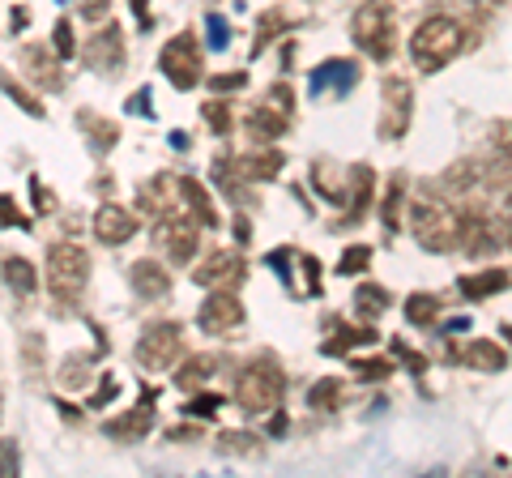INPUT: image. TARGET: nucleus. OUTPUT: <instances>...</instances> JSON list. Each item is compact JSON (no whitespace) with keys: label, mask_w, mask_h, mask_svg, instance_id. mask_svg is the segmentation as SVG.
I'll use <instances>...</instances> for the list:
<instances>
[{"label":"nucleus","mask_w":512,"mask_h":478,"mask_svg":"<svg viewBox=\"0 0 512 478\" xmlns=\"http://www.w3.org/2000/svg\"><path fill=\"white\" fill-rule=\"evenodd\" d=\"M461 210L448 197L423 193L410 201V231L427 252H453L461 244Z\"/></svg>","instance_id":"f257e3e1"},{"label":"nucleus","mask_w":512,"mask_h":478,"mask_svg":"<svg viewBox=\"0 0 512 478\" xmlns=\"http://www.w3.org/2000/svg\"><path fill=\"white\" fill-rule=\"evenodd\" d=\"M461 47H466L461 22H453V18H444V13H436V18L419 22V30H414L410 56H414V65H419L423 73H440L448 60H457V56H461Z\"/></svg>","instance_id":"f03ea898"},{"label":"nucleus","mask_w":512,"mask_h":478,"mask_svg":"<svg viewBox=\"0 0 512 478\" xmlns=\"http://www.w3.org/2000/svg\"><path fill=\"white\" fill-rule=\"evenodd\" d=\"M282 393H286V376L274 359H256L248 363L235 380V406L244 414H269L282 406Z\"/></svg>","instance_id":"7ed1b4c3"},{"label":"nucleus","mask_w":512,"mask_h":478,"mask_svg":"<svg viewBox=\"0 0 512 478\" xmlns=\"http://www.w3.org/2000/svg\"><path fill=\"white\" fill-rule=\"evenodd\" d=\"M397 13H393V0H367V5L355 13L350 22V35L363 47L372 60H393V47H397Z\"/></svg>","instance_id":"20e7f679"},{"label":"nucleus","mask_w":512,"mask_h":478,"mask_svg":"<svg viewBox=\"0 0 512 478\" xmlns=\"http://www.w3.org/2000/svg\"><path fill=\"white\" fill-rule=\"evenodd\" d=\"M86 282H90L86 248H77V244H52L47 248V291H52L60 304H77V295L86 291Z\"/></svg>","instance_id":"39448f33"},{"label":"nucleus","mask_w":512,"mask_h":478,"mask_svg":"<svg viewBox=\"0 0 512 478\" xmlns=\"http://www.w3.org/2000/svg\"><path fill=\"white\" fill-rule=\"evenodd\" d=\"M291 116H295V94H291V86H286V82L269 86L265 103H256L252 116H248L252 141H278L286 133V124H291Z\"/></svg>","instance_id":"423d86ee"},{"label":"nucleus","mask_w":512,"mask_h":478,"mask_svg":"<svg viewBox=\"0 0 512 478\" xmlns=\"http://www.w3.org/2000/svg\"><path fill=\"white\" fill-rule=\"evenodd\" d=\"M180 355H184V329L175 325V321L150 325V329L137 338V363H141L146 372H167Z\"/></svg>","instance_id":"0eeeda50"},{"label":"nucleus","mask_w":512,"mask_h":478,"mask_svg":"<svg viewBox=\"0 0 512 478\" xmlns=\"http://www.w3.org/2000/svg\"><path fill=\"white\" fill-rule=\"evenodd\" d=\"M158 69L167 73V82L175 90H192V86H201V43L192 39V35H175L163 52H158Z\"/></svg>","instance_id":"6e6552de"},{"label":"nucleus","mask_w":512,"mask_h":478,"mask_svg":"<svg viewBox=\"0 0 512 478\" xmlns=\"http://www.w3.org/2000/svg\"><path fill=\"white\" fill-rule=\"evenodd\" d=\"M380 99V141H402L414 116V90L406 77H384Z\"/></svg>","instance_id":"1a4fd4ad"},{"label":"nucleus","mask_w":512,"mask_h":478,"mask_svg":"<svg viewBox=\"0 0 512 478\" xmlns=\"http://www.w3.org/2000/svg\"><path fill=\"white\" fill-rule=\"evenodd\" d=\"M158 244H163V252L175 265H188L192 257H197V244H201V222L192 218L188 210L163 218L158 222Z\"/></svg>","instance_id":"9d476101"},{"label":"nucleus","mask_w":512,"mask_h":478,"mask_svg":"<svg viewBox=\"0 0 512 478\" xmlns=\"http://www.w3.org/2000/svg\"><path fill=\"white\" fill-rule=\"evenodd\" d=\"M141 210H146L150 218H171V214H184L188 205H184V184H180V175H154V180L141 184Z\"/></svg>","instance_id":"9b49d317"},{"label":"nucleus","mask_w":512,"mask_h":478,"mask_svg":"<svg viewBox=\"0 0 512 478\" xmlns=\"http://www.w3.org/2000/svg\"><path fill=\"white\" fill-rule=\"evenodd\" d=\"M197 325L210 333V338H222V333H235L244 325V304L235 299V291H210V299L197 312Z\"/></svg>","instance_id":"f8f14e48"},{"label":"nucleus","mask_w":512,"mask_h":478,"mask_svg":"<svg viewBox=\"0 0 512 478\" xmlns=\"http://www.w3.org/2000/svg\"><path fill=\"white\" fill-rule=\"evenodd\" d=\"M192 278H197V286H210V291H235L248 278V265L239 252H214V257H205V265Z\"/></svg>","instance_id":"ddd939ff"},{"label":"nucleus","mask_w":512,"mask_h":478,"mask_svg":"<svg viewBox=\"0 0 512 478\" xmlns=\"http://www.w3.org/2000/svg\"><path fill=\"white\" fill-rule=\"evenodd\" d=\"M500 244H504V227L495 218L474 214V218L461 222V248H466L470 257H491Z\"/></svg>","instance_id":"4468645a"},{"label":"nucleus","mask_w":512,"mask_h":478,"mask_svg":"<svg viewBox=\"0 0 512 478\" xmlns=\"http://www.w3.org/2000/svg\"><path fill=\"white\" fill-rule=\"evenodd\" d=\"M154 402H158V393L146 385V389H141V402L128 410L124 419L107 423V436H120V440H146V436H150V427H154Z\"/></svg>","instance_id":"2eb2a0df"},{"label":"nucleus","mask_w":512,"mask_h":478,"mask_svg":"<svg viewBox=\"0 0 512 478\" xmlns=\"http://www.w3.org/2000/svg\"><path fill=\"white\" fill-rule=\"evenodd\" d=\"M94 235L103 239V244H128V239L137 235V218L124 210V205H103L99 214H94Z\"/></svg>","instance_id":"dca6fc26"},{"label":"nucleus","mask_w":512,"mask_h":478,"mask_svg":"<svg viewBox=\"0 0 512 478\" xmlns=\"http://www.w3.org/2000/svg\"><path fill=\"white\" fill-rule=\"evenodd\" d=\"M359 86V65H350V60H329V65H320L312 73V90L316 94H350Z\"/></svg>","instance_id":"f3484780"},{"label":"nucleus","mask_w":512,"mask_h":478,"mask_svg":"<svg viewBox=\"0 0 512 478\" xmlns=\"http://www.w3.org/2000/svg\"><path fill=\"white\" fill-rule=\"evenodd\" d=\"M457 363H466L470 372H504L508 368V355L495 342H487V338H474L470 346H461V350H448Z\"/></svg>","instance_id":"a211bd4d"},{"label":"nucleus","mask_w":512,"mask_h":478,"mask_svg":"<svg viewBox=\"0 0 512 478\" xmlns=\"http://www.w3.org/2000/svg\"><path fill=\"white\" fill-rule=\"evenodd\" d=\"M128 282H133V291L141 295V299H163L167 291H171V274L158 261H137L133 269H128Z\"/></svg>","instance_id":"6ab92c4d"},{"label":"nucleus","mask_w":512,"mask_h":478,"mask_svg":"<svg viewBox=\"0 0 512 478\" xmlns=\"http://www.w3.org/2000/svg\"><path fill=\"white\" fill-rule=\"evenodd\" d=\"M86 60L94 69H116L124 65V43H120V26H107L99 30L90 43H86Z\"/></svg>","instance_id":"aec40b11"},{"label":"nucleus","mask_w":512,"mask_h":478,"mask_svg":"<svg viewBox=\"0 0 512 478\" xmlns=\"http://www.w3.org/2000/svg\"><path fill=\"white\" fill-rule=\"evenodd\" d=\"M222 368V355H192L184 368H180V376H175V385L180 389H197V385H205L214 372Z\"/></svg>","instance_id":"412c9836"},{"label":"nucleus","mask_w":512,"mask_h":478,"mask_svg":"<svg viewBox=\"0 0 512 478\" xmlns=\"http://www.w3.org/2000/svg\"><path fill=\"white\" fill-rule=\"evenodd\" d=\"M239 175L244 180H278V171H282V154L278 150H265V154H248V158H239Z\"/></svg>","instance_id":"4be33fe9"},{"label":"nucleus","mask_w":512,"mask_h":478,"mask_svg":"<svg viewBox=\"0 0 512 478\" xmlns=\"http://www.w3.org/2000/svg\"><path fill=\"white\" fill-rule=\"evenodd\" d=\"M376 342V329H367V325H338V333H333V338L320 346L325 350V355H346V350H355V346H372Z\"/></svg>","instance_id":"5701e85b"},{"label":"nucleus","mask_w":512,"mask_h":478,"mask_svg":"<svg viewBox=\"0 0 512 478\" xmlns=\"http://www.w3.org/2000/svg\"><path fill=\"white\" fill-rule=\"evenodd\" d=\"M180 184H184V205H188V214L197 218L201 227H218V210L210 205V197H205V188H201L197 180H188V175H184Z\"/></svg>","instance_id":"b1692460"},{"label":"nucleus","mask_w":512,"mask_h":478,"mask_svg":"<svg viewBox=\"0 0 512 478\" xmlns=\"http://www.w3.org/2000/svg\"><path fill=\"white\" fill-rule=\"evenodd\" d=\"M0 274H5V282H9L18 295L35 291V265H30L26 257H5V261H0Z\"/></svg>","instance_id":"393cba45"},{"label":"nucleus","mask_w":512,"mask_h":478,"mask_svg":"<svg viewBox=\"0 0 512 478\" xmlns=\"http://www.w3.org/2000/svg\"><path fill=\"white\" fill-rule=\"evenodd\" d=\"M457 286H461V295H466V299H483L491 291H504L508 274H504V269H487V274H478V278H461Z\"/></svg>","instance_id":"a878e982"},{"label":"nucleus","mask_w":512,"mask_h":478,"mask_svg":"<svg viewBox=\"0 0 512 478\" xmlns=\"http://www.w3.org/2000/svg\"><path fill=\"white\" fill-rule=\"evenodd\" d=\"M355 308L367 316V321H376V316L389 308V291H384V286H376V282H363L359 291H355Z\"/></svg>","instance_id":"bb28decb"},{"label":"nucleus","mask_w":512,"mask_h":478,"mask_svg":"<svg viewBox=\"0 0 512 478\" xmlns=\"http://www.w3.org/2000/svg\"><path fill=\"white\" fill-rule=\"evenodd\" d=\"M436 316H440V299L436 295H410L406 299V321L410 325H431V321H436Z\"/></svg>","instance_id":"cd10ccee"},{"label":"nucleus","mask_w":512,"mask_h":478,"mask_svg":"<svg viewBox=\"0 0 512 478\" xmlns=\"http://www.w3.org/2000/svg\"><path fill=\"white\" fill-rule=\"evenodd\" d=\"M82 124L90 129V141H94V146H99V150H111V146H116V141H120V129H116V124L103 120V116H94V111H86Z\"/></svg>","instance_id":"c85d7f7f"},{"label":"nucleus","mask_w":512,"mask_h":478,"mask_svg":"<svg viewBox=\"0 0 512 478\" xmlns=\"http://www.w3.org/2000/svg\"><path fill=\"white\" fill-rule=\"evenodd\" d=\"M367 201H372V167L359 163V171H355V197H350V218H363Z\"/></svg>","instance_id":"c756f323"},{"label":"nucleus","mask_w":512,"mask_h":478,"mask_svg":"<svg viewBox=\"0 0 512 478\" xmlns=\"http://www.w3.org/2000/svg\"><path fill=\"white\" fill-rule=\"evenodd\" d=\"M286 26V18H282V13L278 9H269L265 13V18L261 22H256V39H252V56H261L265 52V47H269V39H274L278 35V30Z\"/></svg>","instance_id":"7c9ffc66"},{"label":"nucleus","mask_w":512,"mask_h":478,"mask_svg":"<svg viewBox=\"0 0 512 478\" xmlns=\"http://www.w3.org/2000/svg\"><path fill=\"white\" fill-rule=\"evenodd\" d=\"M338 402H342L338 380H316L312 393H308V406H316V410H338Z\"/></svg>","instance_id":"2f4dec72"},{"label":"nucleus","mask_w":512,"mask_h":478,"mask_svg":"<svg viewBox=\"0 0 512 478\" xmlns=\"http://www.w3.org/2000/svg\"><path fill=\"white\" fill-rule=\"evenodd\" d=\"M491 150H495V158L504 163V171H512V120L495 124V133H491Z\"/></svg>","instance_id":"473e14b6"},{"label":"nucleus","mask_w":512,"mask_h":478,"mask_svg":"<svg viewBox=\"0 0 512 478\" xmlns=\"http://www.w3.org/2000/svg\"><path fill=\"white\" fill-rule=\"evenodd\" d=\"M367 261H372V248H367V244H355V248H346V252H342V261H338V274L355 278L359 269H367Z\"/></svg>","instance_id":"72a5a7b5"},{"label":"nucleus","mask_w":512,"mask_h":478,"mask_svg":"<svg viewBox=\"0 0 512 478\" xmlns=\"http://www.w3.org/2000/svg\"><path fill=\"white\" fill-rule=\"evenodd\" d=\"M26 60H30V73H35L43 86H60V73H56V69H43V65H47V52H43V47H26Z\"/></svg>","instance_id":"f704fd0d"},{"label":"nucleus","mask_w":512,"mask_h":478,"mask_svg":"<svg viewBox=\"0 0 512 478\" xmlns=\"http://www.w3.org/2000/svg\"><path fill=\"white\" fill-rule=\"evenodd\" d=\"M444 184H448V188H461V193H466V188L478 184V167H474V163H457L453 171L444 175Z\"/></svg>","instance_id":"c9c22d12"},{"label":"nucleus","mask_w":512,"mask_h":478,"mask_svg":"<svg viewBox=\"0 0 512 478\" xmlns=\"http://www.w3.org/2000/svg\"><path fill=\"white\" fill-rule=\"evenodd\" d=\"M218 449L222 453H256V440L244 436V432H222L218 436Z\"/></svg>","instance_id":"e433bc0d"},{"label":"nucleus","mask_w":512,"mask_h":478,"mask_svg":"<svg viewBox=\"0 0 512 478\" xmlns=\"http://www.w3.org/2000/svg\"><path fill=\"white\" fill-rule=\"evenodd\" d=\"M397 210H402V180L389 184V197H384V227L397 231Z\"/></svg>","instance_id":"4c0bfd02"},{"label":"nucleus","mask_w":512,"mask_h":478,"mask_svg":"<svg viewBox=\"0 0 512 478\" xmlns=\"http://www.w3.org/2000/svg\"><path fill=\"white\" fill-rule=\"evenodd\" d=\"M201 111H205V120L214 124V133H227V129H231V111H227V103H214V99H210Z\"/></svg>","instance_id":"58836bf2"},{"label":"nucleus","mask_w":512,"mask_h":478,"mask_svg":"<svg viewBox=\"0 0 512 478\" xmlns=\"http://www.w3.org/2000/svg\"><path fill=\"white\" fill-rule=\"evenodd\" d=\"M355 372H359V380H384L393 372V363H384V359H355Z\"/></svg>","instance_id":"ea45409f"},{"label":"nucleus","mask_w":512,"mask_h":478,"mask_svg":"<svg viewBox=\"0 0 512 478\" xmlns=\"http://www.w3.org/2000/svg\"><path fill=\"white\" fill-rule=\"evenodd\" d=\"M18 466H22L18 444H13V440H0V474H18Z\"/></svg>","instance_id":"a19ab883"},{"label":"nucleus","mask_w":512,"mask_h":478,"mask_svg":"<svg viewBox=\"0 0 512 478\" xmlns=\"http://www.w3.org/2000/svg\"><path fill=\"white\" fill-rule=\"evenodd\" d=\"M77 52V43H73V26L69 22H56V56L60 60H69Z\"/></svg>","instance_id":"79ce46f5"},{"label":"nucleus","mask_w":512,"mask_h":478,"mask_svg":"<svg viewBox=\"0 0 512 478\" xmlns=\"http://www.w3.org/2000/svg\"><path fill=\"white\" fill-rule=\"evenodd\" d=\"M30 193H35V210L39 214H52L56 210V193H47L43 180H30Z\"/></svg>","instance_id":"37998d69"},{"label":"nucleus","mask_w":512,"mask_h":478,"mask_svg":"<svg viewBox=\"0 0 512 478\" xmlns=\"http://www.w3.org/2000/svg\"><path fill=\"white\" fill-rule=\"evenodd\" d=\"M0 227H26V218L18 214L13 197H0Z\"/></svg>","instance_id":"c03bdc74"},{"label":"nucleus","mask_w":512,"mask_h":478,"mask_svg":"<svg viewBox=\"0 0 512 478\" xmlns=\"http://www.w3.org/2000/svg\"><path fill=\"white\" fill-rule=\"evenodd\" d=\"M77 9H82V18H86V22H99V18H107L111 0H77Z\"/></svg>","instance_id":"a18cd8bd"},{"label":"nucleus","mask_w":512,"mask_h":478,"mask_svg":"<svg viewBox=\"0 0 512 478\" xmlns=\"http://www.w3.org/2000/svg\"><path fill=\"white\" fill-rule=\"evenodd\" d=\"M393 355H402L410 372H423V368H427V359H423V355H414V350H410V346H402V342H393Z\"/></svg>","instance_id":"49530a36"},{"label":"nucleus","mask_w":512,"mask_h":478,"mask_svg":"<svg viewBox=\"0 0 512 478\" xmlns=\"http://www.w3.org/2000/svg\"><path fill=\"white\" fill-rule=\"evenodd\" d=\"M244 82H248V77H244V73H227V77H222V73H218V77H214V82H210V86H214L218 94H227V90H239V86H244Z\"/></svg>","instance_id":"de8ad7c7"},{"label":"nucleus","mask_w":512,"mask_h":478,"mask_svg":"<svg viewBox=\"0 0 512 478\" xmlns=\"http://www.w3.org/2000/svg\"><path fill=\"white\" fill-rule=\"evenodd\" d=\"M210 43H214V47H227V43H231V35H227V22H222L218 13L210 18Z\"/></svg>","instance_id":"09e8293b"},{"label":"nucleus","mask_w":512,"mask_h":478,"mask_svg":"<svg viewBox=\"0 0 512 478\" xmlns=\"http://www.w3.org/2000/svg\"><path fill=\"white\" fill-rule=\"evenodd\" d=\"M218 406H222V397H214V393H205V397H197V402H192L188 410H192V414H214Z\"/></svg>","instance_id":"8fccbe9b"},{"label":"nucleus","mask_w":512,"mask_h":478,"mask_svg":"<svg viewBox=\"0 0 512 478\" xmlns=\"http://www.w3.org/2000/svg\"><path fill=\"white\" fill-rule=\"evenodd\" d=\"M235 239H239V244H248V239H252V227H248V218H239V222H235Z\"/></svg>","instance_id":"3c124183"},{"label":"nucleus","mask_w":512,"mask_h":478,"mask_svg":"<svg viewBox=\"0 0 512 478\" xmlns=\"http://www.w3.org/2000/svg\"><path fill=\"white\" fill-rule=\"evenodd\" d=\"M133 9H137V18H141V26H150V5H146V0H133Z\"/></svg>","instance_id":"603ef678"},{"label":"nucleus","mask_w":512,"mask_h":478,"mask_svg":"<svg viewBox=\"0 0 512 478\" xmlns=\"http://www.w3.org/2000/svg\"><path fill=\"white\" fill-rule=\"evenodd\" d=\"M504 338H512V325H504Z\"/></svg>","instance_id":"864d4df0"},{"label":"nucleus","mask_w":512,"mask_h":478,"mask_svg":"<svg viewBox=\"0 0 512 478\" xmlns=\"http://www.w3.org/2000/svg\"><path fill=\"white\" fill-rule=\"evenodd\" d=\"M508 244H512V231H508Z\"/></svg>","instance_id":"5fc2aeb1"},{"label":"nucleus","mask_w":512,"mask_h":478,"mask_svg":"<svg viewBox=\"0 0 512 478\" xmlns=\"http://www.w3.org/2000/svg\"><path fill=\"white\" fill-rule=\"evenodd\" d=\"M508 210H512V197H508Z\"/></svg>","instance_id":"6e6d98bb"}]
</instances>
